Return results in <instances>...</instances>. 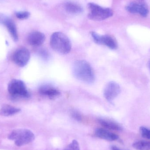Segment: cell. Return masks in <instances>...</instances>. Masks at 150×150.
<instances>
[{
    "mask_svg": "<svg viewBox=\"0 0 150 150\" xmlns=\"http://www.w3.org/2000/svg\"><path fill=\"white\" fill-rule=\"evenodd\" d=\"M73 73L76 78L86 83H92L95 81L94 71L86 61H76L73 66Z\"/></svg>",
    "mask_w": 150,
    "mask_h": 150,
    "instance_id": "6da1fadb",
    "label": "cell"
},
{
    "mask_svg": "<svg viewBox=\"0 0 150 150\" xmlns=\"http://www.w3.org/2000/svg\"><path fill=\"white\" fill-rule=\"evenodd\" d=\"M50 46L53 50L60 54L69 53L71 50V43L65 34L60 32L54 33L50 38Z\"/></svg>",
    "mask_w": 150,
    "mask_h": 150,
    "instance_id": "7a4b0ae2",
    "label": "cell"
},
{
    "mask_svg": "<svg viewBox=\"0 0 150 150\" xmlns=\"http://www.w3.org/2000/svg\"><path fill=\"white\" fill-rule=\"evenodd\" d=\"M88 17L91 20L102 21L109 18L113 14L112 10L109 8H103L93 3L87 5Z\"/></svg>",
    "mask_w": 150,
    "mask_h": 150,
    "instance_id": "3957f363",
    "label": "cell"
},
{
    "mask_svg": "<svg viewBox=\"0 0 150 150\" xmlns=\"http://www.w3.org/2000/svg\"><path fill=\"white\" fill-rule=\"evenodd\" d=\"M8 138L14 141L16 146L21 147L32 142L35 139V135L29 129H21L12 131L9 135Z\"/></svg>",
    "mask_w": 150,
    "mask_h": 150,
    "instance_id": "277c9868",
    "label": "cell"
},
{
    "mask_svg": "<svg viewBox=\"0 0 150 150\" xmlns=\"http://www.w3.org/2000/svg\"><path fill=\"white\" fill-rule=\"evenodd\" d=\"M8 91L13 98H27L30 96L26 85L20 79H11L8 84Z\"/></svg>",
    "mask_w": 150,
    "mask_h": 150,
    "instance_id": "5b68a950",
    "label": "cell"
},
{
    "mask_svg": "<svg viewBox=\"0 0 150 150\" xmlns=\"http://www.w3.org/2000/svg\"><path fill=\"white\" fill-rule=\"evenodd\" d=\"M30 57V54L27 48L22 47L15 51L12 59L14 63L18 67H23L27 65Z\"/></svg>",
    "mask_w": 150,
    "mask_h": 150,
    "instance_id": "8992f818",
    "label": "cell"
},
{
    "mask_svg": "<svg viewBox=\"0 0 150 150\" xmlns=\"http://www.w3.org/2000/svg\"><path fill=\"white\" fill-rule=\"evenodd\" d=\"M91 35L95 43L98 45H104L112 50L118 47L117 41L110 35H100L95 32H92Z\"/></svg>",
    "mask_w": 150,
    "mask_h": 150,
    "instance_id": "52a82bcc",
    "label": "cell"
},
{
    "mask_svg": "<svg viewBox=\"0 0 150 150\" xmlns=\"http://www.w3.org/2000/svg\"><path fill=\"white\" fill-rule=\"evenodd\" d=\"M120 91V85L116 82L112 81L108 83L105 87L104 96L108 101L112 102L119 95Z\"/></svg>",
    "mask_w": 150,
    "mask_h": 150,
    "instance_id": "ba28073f",
    "label": "cell"
},
{
    "mask_svg": "<svg viewBox=\"0 0 150 150\" xmlns=\"http://www.w3.org/2000/svg\"><path fill=\"white\" fill-rule=\"evenodd\" d=\"M127 11L134 14H139L142 16L146 17L149 13V9L146 4L140 3H130L126 7Z\"/></svg>",
    "mask_w": 150,
    "mask_h": 150,
    "instance_id": "9c48e42d",
    "label": "cell"
},
{
    "mask_svg": "<svg viewBox=\"0 0 150 150\" xmlns=\"http://www.w3.org/2000/svg\"><path fill=\"white\" fill-rule=\"evenodd\" d=\"M45 40V34L39 31H33L27 37V41L32 46L38 47L42 45Z\"/></svg>",
    "mask_w": 150,
    "mask_h": 150,
    "instance_id": "30bf717a",
    "label": "cell"
},
{
    "mask_svg": "<svg viewBox=\"0 0 150 150\" xmlns=\"http://www.w3.org/2000/svg\"><path fill=\"white\" fill-rule=\"evenodd\" d=\"M39 92L43 96L50 98H54L60 95V92L55 87L48 84L41 86L39 89Z\"/></svg>",
    "mask_w": 150,
    "mask_h": 150,
    "instance_id": "8fae6325",
    "label": "cell"
},
{
    "mask_svg": "<svg viewBox=\"0 0 150 150\" xmlns=\"http://www.w3.org/2000/svg\"><path fill=\"white\" fill-rule=\"evenodd\" d=\"M95 134L99 138L109 141H115L119 138V136L116 134L102 128L96 130Z\"/></svg>",
    "mask_w": 150,
    "mask_h": 150,
    "instance_id": "7c38bea8",
    "label": "cell"
},
{
    "mask_svg": "<svg viewBox=\"0 0 150 150\" xmlns=\"http://www.w3.org/2000/svg\"><path fill=\"white\" fill-rule=\"evenodd\" d=\"M2 22L7 27L13 40L15 41H17L18 39V34L16 27L14 22L9 19H4Z\"/></svg>",
    "mask_w": 150,
    "mask_h": 150,
    "instance_id": "4fadbf2b",
    "label": "cell"
},
{
    "mask_svg": "<svg viewBox=\"0 0 150 150\" xmlns=\"http://www.w3.org/2000/svg\"><path fill=\"white\" fill-rule=\"evenodd\" d=\"M21 110L19 108L5 104L3 105L0 109V115L4 116H11L18 113Z\"/></svg>",
    "mask_w": 150,
    "mask_h": 150,
    "instance_id": "5bb4252c",
    "label": "cell"
},
{
    "mask_svg": "<svg viewBox=\"0 0 150 150\" xmlns=\"http://www.w3.org/2000/svg\"><path fill=\"white\" fill-rule=\"evenodd\" d=\"M98 121L99 123L105 128L111 130H121L122 128L120 126L114 122L104 119H99Z\"/></svg>",
    "mask_w": 150,
    "mask_h": 150,
    "instance_id": "9a60e30c",
    "label": "cell"
},
{
    "mask_svg": "<svg viewBox=\"0 0 150 150\" xmlns=\"http://www.w3.org/2000/svg\"><path fill=\"white\" fill-rule=\"evenodd\" d=\"M66 11L71 14H79L82 12V7L77 4L72 2L66 3L65 6Z\"/></svg>",
    "mask_w": 150,
    "mask_h": 150,
    "instance_id": "2e32d148",
    "label": "cell"
},
{
    "mask_svg": "<svg viewBox=\"0 0 150 150\" xmlns=\"http://www.w3.org/2000/svg\"><path fill=\"white\" fill-rule=\"evenodd\" d=\"M133 147L137 150H150V142L145 141H137L133 144Z\"/></svg>",
    "mask_w": 150,
    "mask_h": 150,
    "instance_id": "e0dca14e",
    "label": "cell"
},
{
    "mask_svg": "<svg viewBox=\"0 0 150 150\" xmlns=\"http://www.w3.org/2000/svg\"><path fill=\"white\" fill-rule=\"evenodd\" d=\"M63 150H80L79 144L77 141L74 140L69 145Z\"/></svg>",
    "mask_w": 150,
    "mask_h": 150,
    "instance_id": "ac0fdd59",
    "label": "cell"
},
{
    "mask_svg": "<svg viewBox=\"0 0 150 150\" xmlns=\"http://www.w3.org/2000/svg\"><path fill=\"white\" fill-rule=\"evenodd\" d=\"M140 131L142 136L144 138L150 140V129L145 127H142L140 128Z\"/></svg>",
    "mask_w": 150,
    "mask_h": 150,
    "instance_id": "d6986e66",
    "label": "cell"
},
{
    "mask_svg": "<svg viewBox=\"0 0 150 150\" xmlns=\"http://www.w3.org/2000/svg\"><path fill=\"white\" fill-rule=\"evenodd\" d=\"M16 16L18 19L24 20L29 18L30 16V13L28 11H21L16 13Z\"/></svg>",
    "mask_w": 150,
    "mask_h": 150,
    "instance_id": "ffe728a7",
    "label": "cell"
},
{
    "mask_svg": "<svg viewBox=\"0 0 150 150\" xmlns=\"http://www.w3.org/2000/svg\"><path fill=\"white\" fill-rule=\"evenodd\" d=\"M71 116L73 119L78 122H80L82 121V117L81 114L76 110H73L71 112Z\"/></svg>",
    "mask_w": 150,
    "mask_h": 150,
    "instance_id": "44dd1931",
    "label": "cell"
},
{
    "mask_svg": "<svg viewBox=\"0 0 150 150\" xmlns=\"http://www.w3.org/2000/svg\"><path fill=\"white\" fill-rule=\"evenodd\" d=\"M39 54L44 59H47L49 58V55L48 52L45 49L40 50V51Z\"/></svg>",
    "mask_w": 150,
    "mask_h": 150,
    "instance_id": "7402d4cb",
    "label": "cell"
},
{
    "mask_svg": "<svg viewBox=\"0 0 150 150\" xmlns=\"http://www.w3.org/2000/svg\"><path fill=\"white\" fill-rule=\"evenodd\" d=\"M111 150H121L115 146H112L111 147Z\"/></svg>",
    "mask_w": 150,
    "mask_h": 150,
    "instance_id": "603a6c76",
    "label": "cell"
},
{
    "mask_svg": "<svg viewBox=\"0 0 150 150\" xmlns=\"http://www.w3.org/2000/svg\"><path fill=\"white\" fill-rule=\"evenodd\" d=\"M149 68H150V62H149Z\"/></svg>",
    "mask_w": 150,
    "mask_h": 150,
    "instance_id": "cb8c5ba5",
    "label": "cell"
}]
</instances>
